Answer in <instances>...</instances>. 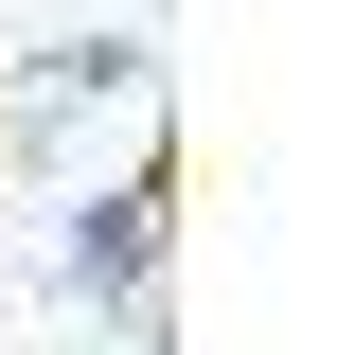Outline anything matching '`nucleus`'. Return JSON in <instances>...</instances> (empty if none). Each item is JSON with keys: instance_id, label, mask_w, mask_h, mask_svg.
<instances>
[{"instance_id": "obj_1", "label": "nucleus", "mask_w": 355, "mask_h": 355, "mask_svg": "<svg viewBox=\"0 0 355 355\" xmlns=\"http://www.w3.org/2000/svg\"><path fill=\"white\" fill-rule=\"evenodd\" d=\"M160 249H178V142L142 125L125 178L53 196V302H89V320H160Z\"/></svg>"}, {"instance_id": "obj_2", "label": "nucleus", "mask_w": 355, "mask_h": 355, "mask_svg": "<svg viewBox=\"0 0 355 355\" xmlns=\"http://www.w3.org/2000/svg\"><path fill=\"white\" fill-rule=\"evenodd\" d=\"M142 89H160V53H142V18H107V36H53V53H18V107H0V125L71 142L89 107H142Z\"/></svg>"}, {"instance_id": "obj_3", "label": "nucleus", "mask_w": 355, "mask_h": 355, "mask_svg": "<svg viewBox=\"0 0 355 355\" xmlns=\"http://www.w3.org/2000/svg\"><path fill=\"white\" fill-rule=\"evenodd\" d=\"M107 355H178V320H107Z\"/></svg>"}]
</instances>
